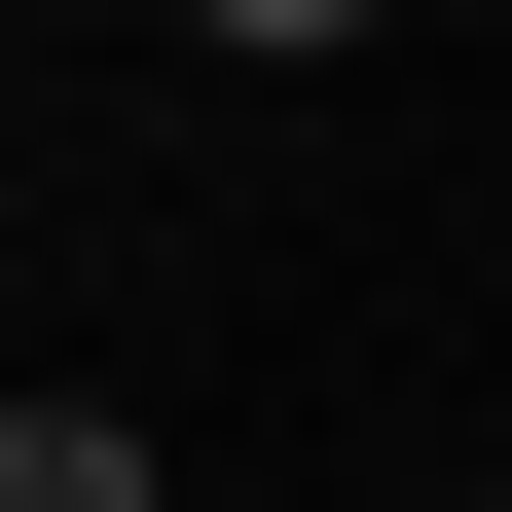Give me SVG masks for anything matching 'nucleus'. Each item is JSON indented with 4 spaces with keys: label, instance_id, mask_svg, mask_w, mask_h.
Here are the masks:
<instances>
[{
    "label": "nucleus",
    "instance_id": "nucleus-1",
    "mask_svg": "<svg viewBox=\"0 0 512 512\" xmlns=\"http://www.w3.org/2000/svg\"><path fill=\"white\" fill-rule=\"evenodd\" d=\"M0 512H183V476H147V403H0Z\"/></svg>",
    "mask_w": 512,
    "mask_h": 512
},
{
    "label": "nucleus",
    "instance_id": "nucleus-2",
    "mask_svg": "<svg viewBox=\"0 0 512 512\" xmlns=\"http://www.w3.org/2000/svg\"><path fill=\"white\" fill-rule=\"evenodd\" d=\"M183 37H220V74H330V37H366V0H183Z\"/></svg>",
    "mask_w": 512,
    "mask_h": 512
}]
</instances>
